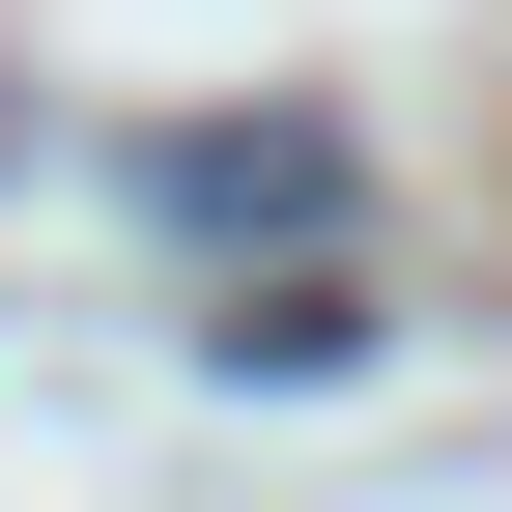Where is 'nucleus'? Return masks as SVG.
I'll return each mask as SVG.
<instances>
[{"mask_svg": "<svg viewBox=\"0 0 512 512\" xmlns=\"http://www.w3.org/2000/svg\"><path fill=\"white\" fill-rule=\"evenodd\" d=\"M171 200H200V228H313V200H342V143H313V114H256V143H228V114H200Z\"/></svg>", "mask_w": 512, "mask_h": 512, "instance_id": "nucleus-1", "label": "nucleus"}, {"mask_svg": "<svg viewBox=\"0 0 512 512\" xmlns=\"http://www.w3.org/2000/svg\"><path fill=\"white\" fill-rule=\"evenodd\" d=\"M342 342H370L342 256H285V285H228V313H200V370H342Z\"/></svg>", "mask_w": 512, "mask_h": 512, "instance_id": "nucleus-2", "label": "nucleus"}]
</instances>
